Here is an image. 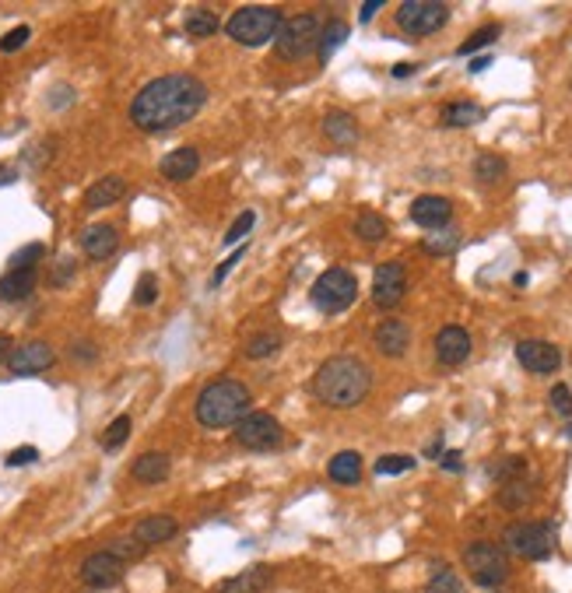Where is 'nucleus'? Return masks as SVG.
<instances>
[{
  "label": "nucleus",
  "instance_id": "obj_1",
  "mask_svg": "<svg viewBox=\"0 0 572 593\" xmlns=\"http://www.w3.org/2000/svg\"><path fill=\"white\" fill-rule=\"evenodd\" d=\"M208 102V88L193 74H162L148 81L134 102H130V123L144 134H166L197 117Z\"/></svg>",
  "mask_w": 572,
  "mask_h": 593
},
{
  "label": "nucleus",
  "instance_id": "obj_2",
  "mask_svg": "<svg viewBox=\"0 0 572 593\" xmlns=\"http://www.w3.org/2000/svg\"><path fill=\"white\" fill-rule=\"evenodd\" d=\"M313 397L327 408H355L372 390V369L358 355H334L313 372Z\"/></svg>",
  "mask_w": 572,
  "mask_h": 593
},
{
  "label": "nucleus",
  "instance_id": "obj_3",
  "mask_svg": "<svg viewBox=\"0 0 572 593\" xmlns=\"http://www.w3.org/2000/svg\"><path fill=\"white\" fill-rule=\"evenodd\" d=\"M249 404H253V394L242 379H211L200 394H197V404H193V415L204 428H229L239 425L242 418L249 415Z\"/></svg>",
  "mask_w": 572,
  "mask_h": 593
},
{
  "label": "nucleus",
  "instance_id": "obj_4",
  "mask_svg": "<svg viewBox=\"0 0 572 593\" xmlns=\"http://www.w3.org/2000/svg\"><path fill=\"white\" fill-rule=\"evenodd\" d=\"M282 21H285V18H282L278 7L246 4V7H239L229 21H225V32L232 36V43H239V46H264V43H271V39L278 36Z\"/></svg>",
  "mask_w": 572,
  "mask_h": 593
},
{
  "label": "nucleus",
  "instance_id": "obj_5",
  "mask_svg": "<svg viewBox=\"0 0 572 593\" xmlns=\"http://www.w3.org/2000/svg\"><path fill=\"white\" fill-rule=\"evenodd\" d=\"M320 18L316 14H291L282 21L278 36H274V53L285 63H298L306 60L316 46H320Z\"/></svg>",
  "mask_w": 572,
  "mask_h": 593
},
{
  "label": "nucleus",
  "instance_id": "obj_6",
  "mask_svg": "<svg viewBox=\"0 0 572 593\" xmlns=\"http://www.w3.org/2000/svg\"><path fill=\"white\" fill-rule=\"evenodd\" d=\"M355 298H358V281H355V274L344 271V267L323 271V274L313 281V288H309V302H313L320 313H327V316H338L344 309H351Z\"/></svg>",
  "mask_w": 572,
  "mask_h": 593
},
{
  "label": "nucleus",
  "instance_id": "obj_7",
  "mask_svg": "<svg viewBox=\"0 0 572 593\" xmlns=\"http://www.w3.org/2000/svg\"><path fill=\"white\" fill-rule=\"evenodd\" d=\"M463 565H467V576L478 583V587H503L506 576H510V562H506V551L492 540H474L463 548Z\"/></svg>",
  "mask_w": 572,
  "mask_h": 593
},
{
  "label": "nucleus",
  "instance_id": "obj_8",
  "mask_svg": "<svg viewBox=\"0 0 572 593\" xmlns=\"http://www.w3.org/2000/svg\"><path fill=\"white\" fill-rule=\"evenodd\" d=\"M506 548L527 558V562H544L555 555L559 548V534H555V524L548 520H537V524H513L506 531Z\"/></svg>",
  "mask_w": 572,
  "mask_h": 593
},
{
  "label": "nucleus",
  "instance_id": "obj_9",
  "mask_svg": "<svg viewBox=\"0 0 572 593\" xmlns=\"http://www.w3.org/2000/svg\"><path fill=\"white\" fill-rule=\"evenodd\" d=\"M446 21H450V7L439 4V0H404L401 7H397V25H401V32L414 36V39L436 36Z\"/></svg>",
  "mask_w": 572,
  "mask_h": 593
},
{
  "label": "nucleus",
  "instance_id": "obj_10",
  "mask_svg": "<svg viewBox=\"0 0 572 593\" xmlns=\"http://www.w3.org/2000/svg\"><path fill=\"white\" fill-rule=\"evenodd\" d=\"M235 443L242 450H253V453H267V450H278L285 443V428L282 421L267 411H249L235 425Z\"/></svg>",
  "mask_w": 572,
  "mask_h": 593
},
{
  "label": "nucleus",
  "instance_id": "obj_11",
  "mask_svg": "<svg viewBox=\"0 0 572 593\" xmlns=\"http://www.w3.org/2000/svg\"><path fill=\"white\" fill-rule=\"evenodd\" d=\"M407 292V271H404L401 260H390V264H380L376 267V278H372V305L376 309H397Z\"/></svg>",
  "mask_w": 572,
  "mask_h": 593
},
{
  "label": "nucleus",
  "instance_id": "obj_12",
  "mask_svg": "<svg viewBox=\"0 0 572 593\" xmlns=\"http://www.w3.org/2000/svg\"><path fill=\"white\" fill-rule=\"evenodd\" d=\"M53 361H57L53 345H46V341H25V345H18V348L11 352L7 369H11L14 376H39V372L53 369Z\"/></svg>",
  "mask_w": 572,
  "mask_h": 593
},
{
  "label": "nucleus",
  "instance_id": "obj_13",
  "mask_svg": "<svg viewBox=\"0 0 572 593\" xmlns=\"http://www.w3.org/2000/svg\"><path fill=\"white\" fill-rule=\"evenodd\" d=\"M123 580V562L113 551H95L81 562V583L92 590H110Z\"/></svg>",
  "mask_w": 572,
  "mask_h": 593
},
{
  "label": "nucleus",
  "instance_id": "obj_14",
  "mask_svg": "<svg viewBox=\"0 0 572 593\" xmlns=\"http://www.w3.org/2000/svg\"><path fill=\"white\" fill-rule=\"evenodd\" d=\"M516 358L534 376H552V372L562 369V352L555 345H548V341H519L516 345Z\"/></svg>",
  "mask_w": 572,
  "mask_h": 593
},
{
  "label": "nucleus",
  "instance_id": "obj_15",
  "mask_svg": "<svg viewBox=\"0 0 572 593\" xmlns=\"http://www.w3.org/2000/svg\"><path fill=\"white\" fill-rule=\"evenodd\" d=\"M450 218H454V204L446 197H436V193H425L411 204V222L429 229V232H439V229H450Z\"/></svg>",
  "mask_w": 572,
  "mask_h": 593
},
{
  "label": "nucleus",
  "instance_id": "obj_16",
  "mask_svg": "<svg viewBox=\"0 0 572 593\" xmlns=\"http://www.w3.org/2000/svg\"><path fill=\"white\" fill-rule=\"evenodd\" d=\"M436 358L443 361V365H463L467 358H470V334L457 327V323H450V327H443L439 334H436Z\"/></svg>",
  "mask_w": 572,
  "mask_h": 593
},
{
  "label": "nucleus",
  "instance_id": "obj_17",
  "mask_svg": "<svg viewBox=\"0 0 572 593\" xmlns=\"http://www.w3.org/2000/svg\"><path fill=\"white\" fill-rule=\"evenodd\" d=\"M179 534V520L169 513H155V516H144L137 527H134V540L141 548H155V544H166Z\"/></svg>",
  "mask_w": 572,
  "mask_h": 593
},
{
  "label": "nucleus",
  "instance_id": "obj_18",
  "mask_svg": "<svg viewBox=\"0 0 572 593\" xmlns=\"http://www.w3.org/2000/svg\"><path fill=\"white\" fill-rule=\"evenodd\" d=\"M39 285V267H11L0 278V302H21L36 292Z\"/></svg>",
  "mask_w": 572,
  "mask_h": 593
},
{
  "label": "nucleus",
  "instance_id": "obj_19",
  "mask_svg": "<svg viewBox=\"0 0 572 593\" xmlns=\"http://www.w3.org/2000/svg\"><path fill=\"white\" fill-rule=\"evenodd\" d=\"M81 249H85V256L88 260H110L116 249H119V232H116L113 225H92V229H85L81 232Z\"/></svg>",
  "mask_w": 572,
  "mask_h": 593
},
{
  "label": "nucleus",
  "instance_id": "obj_20",
  "mask_svg": "<svg viewBox=\"0 0 572 593\" xmlns=\"http://www.w3.org/2000/svg\"><path fill=\"white\" fill-rule=\"evenodd\" d=\"M376 348L387 358H401L411 348V327L404 320H383L376 327Z\"/></svg>",
  "mask_w": 572,
  "mask_h": 593
},
{
  "label": "nucleus",
  "instance_id": "obj_21",
  "mask_svg": "<svg viewBox=\"0 0 572 593\" xmlns=\"http://www.w3.org/2000/svg\"><path fill=\"white\" fill-rule=\"evenodd\" d=\"M123 193H127V179L123 176H102V179H95V183L88 186V193H85V207H88V211L113 207V204L123 200Z\"/></svg>",
  "mask_w": 572,
  "mask_h": 593
},
{
  "label": "nucleus",
  "instance_id": "obj_22",
  "mask_svg": "<svg viewBox=\"0 0 572 593\" xmlns=\"http://www.w3.org/2000/svg\"><path fill=\"white\" fill-rule=\"evenodd\" d=\"M271 580H274V576H271L267 565H249V569L229 576V580L218 587V593H264L271 587Z\"/></svg>",
  "mask_w": 572,
  "mask_h": 593
},
{
  "label": "nucleus",
  "instance_id": "obj_23",
  "mask_svg": "<svg viewBox=\"0 0 572 593\" xmlns=\"http://www.w3.org/2000/svg\"><path fill=\"white\" fill-rule=\"evenodd\" d=\"M200 169V151L197 148H176L162 158V176L172 183H186L190 176H197Z\"/></svg>",
  "mask_w": 572,
  "mask_h": 593
},
{
  "label": "nucleus",
  "instance_id": "obj_24",
  "mask_svg": "<svg viewBox=\"0 0 572 593\" xmlns=\"http://www.w3.org/2000/svg\"><path fill=\"white\" fill-rule=\"evenodd\" d=\"M172 471V460L166 453H159V450H151V453H141L137 460H134V467H130V475L134 481H141V484H162Z\"/></svg>",
  "mask_w": 572,
  "mask_h": 593
},
{
  "label": "nucleus",
  "instance_id": "obj_25",
  "mask_svg": "<svg viewBox=\"0 0 572 593\" xmlns=\"http://www.w3.org/2000/svg\"><path fill=\"white\" fill-rule=\"evenodd\" d=\"M530 499H534V481H530L527 475L503 481V484H499V495H495V502H499L503 509H510V513L523 509Z\"/></svg>",
  "mask_w": 572,
  "mask_h": 593
},
{
  "label": "nucleus",
  "instance_id": "obj_26",
  "mask_svg": "<svg viewBox=\"0 0 572 593\" xmlns=\"http://www.w3.org/2000/svg\"><path fill=\"white\" fill-rule=\"evenodd\" d=\"M327 475H331V481H338V484H358L362 481V457L355 450L334 453L331 464H327Z\"/></svg>",
  "mask_w": 572,
  "mask_h": 593
},
{
  "label": "nucleus",
  "instance_id": "obj_27",
  "mask_svg": "<svg viewBox=\"0 0 572 593\" xmlns=\"http://www.w3.org/2000/svg\"><path fill=\"white\" fill-rule=\"evenodd\" d=\"M347 32H351V28H347V21H341V18H331V21L320 28V46H316L320 63H331V57L344 46Z\"/></svg>",
  "mask_w": 572,
  "mask_h": 593
},
{
  "label": "nucleus",
  "instance_id": "obj_28",
  "mask_svg": "<svg viewBox=\"0 0 572 593\" xmlns=\"http://www.w3.org/2000/svg\"><path fill=\"white\" fill-rule=\"evenodd\" d=\"M323 134H327V141H334V144H355L358 141V123L351 113H327L323 119Z\"/></svg>",
  "mask_w": 572,
  "mask_h": 593
},
{
  "label": "nucleus",
  "instance_id": "obj_29",
  "mask_svg": "<svg viewBox=\"0 0 572 593\" xmlns=\"http://www.w3.org/2000/svg\"><path fill=\"white\" fill-rule=\"evenodd\" d=\"M183 28H186V36H193V39H211V36L222 28V21L215 18V11L197 7V11H190V14H186Z\"/></svg>",
  "mask_w": 572,
  "mask_h": 593
},
{
  "label": "nucleus",
  "instance_id": "obj_30",
  "mask_svg": "<svg viewBox=\"0 0 572 593\" xmlns=\"http://www.w3.org/2000/svg\"><path fill=\"white\" fill-rule=\"evenodd\" d=\"M485 119V110L478 106V102H450L446 110H443V123L446 126H474V123H481Z\"/></svg>",
  "mask_w": 572,
  "mask_h": 593
},
{
  "label": "nucleus",
  "instance_id": "obj_31",
  "mask_svg": "<svg viewBox=\"0 0 572 593\" xmlns=\"http://www.w3.org/2000/svg\"><path fill=\"white\" fill-rule=\"evenodd\" d=\"M387 218H380V215H372V211H362L358 218H355V236L365 239V242H380V239H387Z\"/></svg>",
  "mask_w": 572,
  "mask_h": 593
},
{
  "label": "nucleus",
  "instance_id": "obj_32",
  "mask_svg": "<svg viewBox=\"0 0 572 593\" xmlns=\"http://www.w3.org/2000/svg\"><path fill=\"white\" fill-rule=\"evenodd\" d=\"M130 428H134V421H130V415L113 418V421L106 425L102 439H99V443H102V450H106V453H116V450H119V446H123V443L130 439Z\"/></svg>",
  "mask_w": 572,
  "mask_h": 593
},
{
  "label": "nucleus",
  "instance_id": "obj_33",
  "mask_svg": "<svg viewBox=\"0 0 572 593\" xmlns=\"http://www.w3.org/2000/svg\"><path fill=\"white\" fill-rule=\"evenodd\" d=\"M499 36H503V28H499V25H485V28H478V32H474V36H467V39H463V43H460V57H474V53H478V50H485V46H492V43H495V39H499Z\"/></svg>",
  "mask_w": 572,
  "mask_h": 593
},
{
  "label": "nucleus",
  "instance_id": "obj_34",
  "mask_svg": "<svg viewBox=\"0 0 572 593\" xmlns=\"http://www.w3.org/2000/svg\"><path fill=\"white\" fill-rule=\"evenodd\" d=\"M474 176L481 179V183H495V179L506 176V158L503 155H478L474 158Z\"/></svg>",
  "mask_w": 572,
  "mask_h": 593
},
{
  "label": "nucleus",
  "instance_id": "obj_35",
  "mask_svg": "<svg viewBox=\"0 0 572 593\" xmlns=\"http://www.w3.org/2000/svg\"><path fill=\"white\" fill-rule=\"evenodd\" d=\"M460 236L457 232H450V229H439L436 236H429L425 242H421V249L429 253V256H446V253H454L457 249Z\"/></svg>",
  "mask_w": 572,
  "mask_h": 593
},
{
  "label": "nucleus",
  "instance_id": "obj_36",
  "mask_svg": "<svg viewBox=\"0 0 572 593\" xmlns=\"http://www.w3.org/2000/svg\"><path fill=\"white\" fill-rule=\"evenodd\" d=\"M425 593H463V583L457 580V573L454 569H436V576L425 583Z\"/></svg>",
  "mask_w": 572,
  "mask_h": 593
},
{
  "label": "nucleus",
  "instance_id": "obj_37",
  "mask_svg": "<svg viewBox=\"0 0 572 593\" xmlns=\"http://www.w3.org/2000/svg\"><path fill=\"white\" fill-rule=\"evenodd\" d=\"M159 302V278L151 274V271H144L141 274V281H137V288H134V305H155Z\"/></svg>",
  "mask_w": 572,
  "mask_h": 593
},
{
  "label": "nucleus",
  "instance_id": "obj_38",
  "mask_svg": "<svg viewBox=\"0 0 572 593\" xmlns=\"http://www.w3.org/2000/svg\"><path fill=\"white\" fill-rule=\"evenodd\" d=\"M414 467V457H407V453H387V457H380L376 460V475H404V471H411Z\"/></svg>",
  "mask_w": 572,
  "mask_h": 593
},
{
  "label": "nucleus",
  "instance_id": "obj_39",
  "mask_svg": "<svg viewBox=\"0 0 572 593\" xmlns=\"http://www.w3.org/2000/svg\"><path fill=\"white\" fill-rule=\"evenodd\" d=\"M282 348V337L278 334H260V337H249L246 341V355L249 358H271Z\"/></svg>",
  "mask_w": 572,
  "mask_h": 593
},
{
  "label": "nucleus",
  "instance_id": "obj_40",
  "mask_svg": "<svg viewBox=\"0 0 572 593\" xmlns=\"http://www.w3.org/2000/svg\"><path fill=\"white\" fill-rule=\"evenodd\" d=\"M43 256H46V246H43V242H29L25 249H18V253L11 256L7 271H11V267H36V264H39Z\"/></svg>",
  "mask_w": 572,
  "mask_h": 593
},
{
  "label": "nucleus",
  "instance_id": "obj_41",
  "mask_svg": "<svg viewBox=\"0 0 572 593\" xmlns=\"http://www.w3.org/2000/svg\"><path fill=\"white\" fill-rule=\"evenodd\" d=\"M29 39H32V28H29V25H14L11 32L0 36V53H18Z\"/></svg>",
  "mask_w": 572,
  "mask_h": 593
},
{
  "label": "nucleus",
  "instance_id": "obj_42",
  "mask_svg": "<svg viewBox=\"0 0 572 593\" xmlns=\"http://www.w3.org/2000/svg\"><path fill=\"white\" fill-rule=\"evenodd\" d=\"M519 475H527V460H523V457H506V460L492 464V477H495V481H510V477H519Z\"/></svg>",
  "mask_w": 572,
  "mask_h": 593
},
{
  "label": "nucleus",
  "instance_id": "obj_43",
  "mask_svg": "<svg viewBox=\"0 0 572 593\" xmlns=\"http://www.w3.org/2000/svg\"><path fill=\"white\" fill-rule=\"evenodd\" d=\"M253 225H257V215H253V211H242V215L232 222L229 232H225V246H235L239 239H246L253 232Z\"/></svg>",
  "mask_w": 572,
  "mask_h": 593
},
{
  "label": "nucleus",
  "instance_id": "obj_44",
  "mask_svg": "<svg viewBox=\"0 0 572 593\" xmlns=\"http://www.w3.org/2000/svg\"><path fill=\"white\" fill-rule=\"evenodd\" d=\"M548 404H552V411L562 418H572V390L566 383H559V386H552V394H548Z\"/></svg>",
  "mask_w": 572,
  "mask_h": 593
},
{
  "label": "nucleus",
  "instance_id": "obj_45",
  "mask_svg": "<svg viewBox=\"0 0 572 593\" xmlns=\"http://www.w3.org/2000/svg\"><path fill=\"white\" fill-rule=\"evenodd\" d=\"M110 551H113L119 562H127V558H141V551H144V548H141L134 537H119Z\"/></svg>",
  "mask_w": 572,
  "mask_h": 593
},
{
  "label": "nucleus",
  "instance_id": "obj_46",
  "mask_svg": "<svg viewBox=\"0 0 572 593\" xmlns=\"http://www.w3.org/2000/svg\"><path fill=\"white\" fill-rule=\"evenodd\" d=\"M36 460H39V450H36V446H21V450H14V453L4 457L7 467H25V464H36Z\"/></svg>",
  "mask_w": 572,
  "mask_h": 593
},
{
  "label": "nucleus",
  "instance_id": "obj_47",
  "mask_svg": "<svg viewBox=\"0 0 572 593\" xmlns=\"http://www.w3.org/2000/svg\"><path fill=\"white\" fill-rule=\"evenodd\" d=\"M74 271H78V264H74L70 256H63L57 267H53V278H50V285H53V288H63V285L74 278Z\"/></svg>",
  "mask_w": 572,
  "mask_h": 593
},
{
  "label": "nucleus",
  "instance_id": "obj_48",
  "mask_svg": "<svg viewBox=\"0 0 572 593\" xmlns=\"http://www.w3.org/2000/svg\"><path fill=\"white\" fill-rule=\"evenodd\" d=\"M242 253H246V246H239V249H235L232 256H225V260H222V267H218V271H215V278H211V288H218V285L225 281V274H229V271L235 267V264H239V260H242Z\"/></svg>",
  "mask_w": 572,
  "mask_h": 593
},
{
  "label": "nucleus",
  "instance_id": "obj_49",
  "mask_svg": "<svg viewBox=\"0 0 572 593\" xmlns=\"http://www.w3.org/2000/svg\"><path fill=\"white\" fill-rule=\"evenodd\" d=\"M95 355H99V352H95V345H88V341L70 345V358H78V361H85V365H88V361H95Z\"/></svg>",
  "mask_w": 572,
  "mask_h": 593
},
{
  "label": "nucleus",
  "instance_id": "obj_50",
  "mask_svg": "<svg viewBox=\"0 0 572 593\" xmlns=\"http://www.w3.org/2000/svg\"><path fill=\"white\" fill-rule=\"evenodd\" d=\"M14 179H18V166L14 162H0V186H7Z\"/></svg>",
  "mask_w": 572,
  "mask_h": 593
},
{
  "label": "nucleus",
  "instance_id": "obj_51",
  "mask_svg": "<svg viewBox=\"0 0 572 593\" xmlns=\"http://www.w3.org/2000/svg\"><path fill=\"white\" fill-rule=\"evenodd\" d=\"M376 11H383V0H369V4H362V21H372Z\"/></svg>",
  "mask_w": 572,
  "mask_h": 593
},
{
  "label": "nucleus",
  "instance_id": "obj_52",
  "mask_svg": "<svg viewBox=\"0 0 572 593\" xmlns=\"http://www.w3.org/2000/svg\"><path fill=\"white\" fill-rule=\"evenodd\" d=\"M11 352H14V341H11L7 334H0V365L11 358Z\"/></svg>",
  "mask_w": 572,
  "mask_h": 593
},
{
  "label": "nucleus",
  "instance_id": "obj_53",
  "mask_svg": "<svg viewBox=\"0 0 572 593\" xmlns=\"http://www.w3.org/2000/svg\"><path fill=\"white\" fill-rule=\"evenodd\" d=\"M443 467L446 471H460V453L454 450V453H443Z\"/></svg>",
  "mask_w": 572,
  "mask_h": 593
},
{
  "label": "nucleus",
  "instance_id": "obj_54",
  "mask_svg": "<svg viewBox=\"0 0 572 593\" xmlns=\"http://www.w3.org/2000/svg\"><path fill=\"white\" fill-rule=\"evenodd\" d=\"M407 74H414V63H397L394 67V77H407Z\"/></svg>",
  "mask_w": 572,
  "mask_h": 593
},
{
  "label": "nucleus",
  "instance_id": "obj_55",
  "mask_svg": "<svg viewBox=\"0 0 572 593\" xmlns=\"http://www.w3.org/2000/svg\"><path fill=\"white\" fill-rule=\"evenodd\" d=\"M488 63H492V57H478V60H470V70H474V74H478V70H485V67H488Z\"/></svg>",
  "mask_w": 572,
  "mask_h": 593
}]
</instances>
